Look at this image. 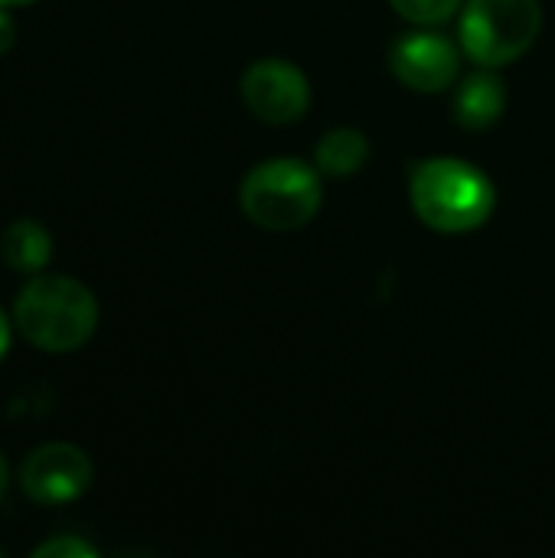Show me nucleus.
Instances as JSON below:
<instances>
[{
	"instance_id": "obj_16",
	"label": "nucleus",
	"mask_w": 555,
	"mask_h": 558,
	"mask_svg": "<svg viewBox=\"0 0 555 558\" xmlns=\"http://www.w3.org/2000/svg\"><path fill=\"white\" fill-rule=\"evenodd\" d=\"M23 3H33V0H0V7H23Z\"/></svg>"
},
{
	"instance_id": "obj_11",
	"label": "nucleus",
	"mask_w": 555,
	"mask_h": 558,
	"mask_svg": "<svg viewBox=\"0 0 555 558\" xmlns=\"http://www.w3.org/2000/svg\"><path fill=\"white\" fill-rule=\"evenodd\" d=\"M389 3L396 7L399 16H406L409 23H419V26L448 23L464 7V0H389Z\"/></svg>"
},
{
	"instance_id": "obj_2",
	"label": "nucleus",
	"mask_w": 555,
	"mask_h": 558,
	"mask_svg": "<svg viewBox=\"0 0 555 558\" xmlns=\"http://www.w3.org/2000/svg\"><path fill=\"white\" fill-rule=\"evenodd\" d=\"M13 324L36 350L72 353L92 340L98 327V301L69 275H33L16 294Z\"/></svg>"
},
{
	"instance_id": "obj_6",
	"label": "nucleus",
	"mask_w": 555,
	"mask_h": 558,
	"mask_svg": "<svg viewBox=\"0 0 555 558\" xmlns=\"http://www.w3.org/2000/svg\"><path fill=\"white\" fill-rule=\"evenodd\" d=\"M242 101L265 124H294L311 108V82L288 59H255L242 72Z\"/></svg>"
},
{
	"instance_id": "obj_9",
	"label": "nucleus",
	"mask_w": 555,
	"mask_h": 558,
	"mask_svg": "<svg viewBox=\"0 0 555 558\" xmlns=\"http://www.w3.org/2000/svg\"><path fill=\"white\" fill-rule=\"evenodd\" d=\"M0 255L7 262V268L20 271V275H43V268L49 265L52 258V235L49 229H43L36 219L23 216V219H13L7 229H3V239H0Z\"/></svg>"
},
{
	"instance_id": "obj_1",
	"label": "nucleus",
	"mask_w": 555,
	"mask_h": 558,
	"mask_svg": "<svg viewBox=\"0 0 555 558\" xmlns=\"http://www.w3.org/2000/svg\"><path fill=\"white\" fill-rule=\"evenodd\" d=\"M409 199L415 216L445 235L481 229L497 209L491 177L458 157H429L409 173Z\"/></svg>"
},
{
	"instance_id": "obj_12",
	"label": "nucleus",
	"mask_w": 555,
	"mask_h": 558,
	"mask_svg": "<svg viewBox=\"0 0 555 558\" xmlns=\"http://www.w3.org/2000/svg\"><path fill=\"white\" fill-rule=\"evenodd\" d=\"M95 546L79 536H56L49 543H39L33 549V558H92Z\"/></svg>"
},
{
	"instance_id": "obj_15",
	"label": "nucleus",
	"mask_w": 555,
	"mask_h": 558,
	"mask_svg": "<svg viewBox=\"0 0 555 558\" xmlns=\"http://www.w3.org/2000/svg\"><path fill=\"white\" fill-rule=\"evenodd\" d=\"M7 484H10V468H7V458L0 454V500L7 494Z\"/></svg>"
},
{
	"instance_id": "obj_10",
	"label": "nucleus",
	"mask_w": 555,
	"mask_h": 558,
	"mask_svg": "<svg viewBox=\"0 0 555 558\" xmlns=\"http://www.w3.org/2000/svg\"><path fill=\"white\" fill-rule=\"evenodd\" d=\"M370 157V137L357 128H334L314 150V167L327 177H353Z\"/></svg>"
},
{
	"instance_id": "obj_5",
	"label": "nucleus",
	"mask_w": 555,
	"mask_h": 558,
	"mask_svg": "<svg viewBox=\"0 0 555 558\" xmlns=\"http://www.w3.org/2000/svg\"><path fill=\"white\" fill-rule=\"evenodd\" d=\"M95 481L88 454L69 441H49L26 454L20 464V487L39 507H65L79 500Z\"/></svg>"
},
{
	"instance_id": "obj_8",
	"label": "nucleus",
	"mask_w": 555,
	"mask_h": 558,
	"mask_svg": "<svg viewBox=\"0 0 555 558\" xmlns=\"http://www.w3.org/2000/svg\"><path fill=\"white\" fill-rule=\"evenodd\" d=\"M451 111H455V121L464 131H487V128H494L504 118V111H507V85H504V78L494 75L487 65H481V72H471L458 85Z\"/></svg>"
},
{
	"instance_id": "obj_13",
	"label": "nucleus",
	"mask_w": 555,
	"mask_h": 558,
	"mask_svg": "<svg viewBox=\"0 0 555 558\" xmlns=\"http://www.w3.org/2000/svg\"><path fill=\"white\" fill-rule=\"evenodd\" d=\"M13 39H16V23L7 13V7H0V56L13 46Z\"/></svg>"
},
{
	"instance_id": "obj_4",
	"label": "nucleus",
	"mask_w": 555,
	"mask_h": 558,
	"mask_svg": "<svg viewBox=\"0 0 555 558\" xmlns=\"http://www.w3.org/2000/svg\"><path fill=\"white\" fill-rule=\"evenodd\" d=\"M543 29L540 0H468L461 13V49L478 65L517 62Z\"/></svg>"
},
{
	"instance_id": "obj_7",
	"label": "nucleus",
	"mask_w": 555,
	"mask_h": 558,
	"mask_svg": "<svg viewBox=\"0 0 555 558\" xmlns=\"http://www.w3.org/2000/svg\"><path fill=\"white\" fill-rule=\"evenodd\" d=\"M389 69L406 88L435 95V92H445L458 78L461 49L435 29L402 33L389 46Z\"/></svg>"
},
{
	"instance_id": "obj_17",
	"label": "nucleus",
	"mask_w": 555,
	"mask_h": 558,
	"mask_svg": "<svg viewBox=\"0 0 555 558\" xmlns=\"http://www.w3.org/2000/svg\"><path fill=\"white\" fill-rule=\"evenodd\" d=\"M0 556H3V549H0Z\"/></svg>"
},
{
	"instance_id": "obj_3",
	"label": "nucleus",
	"mask_w": 555,
	"mask_h": 558,
	"mask_svg": "<svg viewBox=\"0 0 555 558\" xmlns=\"http://www.w3.org/2000/svg\"><path fill=\"white\" fill-rule=\"evenodd\" d=\"M321 170L298 157H275L252 167L239 186V206L258 229L291 232L307 226L321 209Z\"/></svg>"
},
{
	"instance_id": "obj_14",
	"label": "nucleus",
	"mask_w": 555,
	"mask_h": 558,
	"mask_svg": "<svg viewBox=\"0 0 555 558\" xmlns=\"http://www.w3.org/2000/svg\"><path fill=\"white\" fill-rule=\"evenodd\" d=\"M10 340H13V324H10V317L0 311V363H3V356H7V350H10Z\"/></svg>"
}]
</instances>
